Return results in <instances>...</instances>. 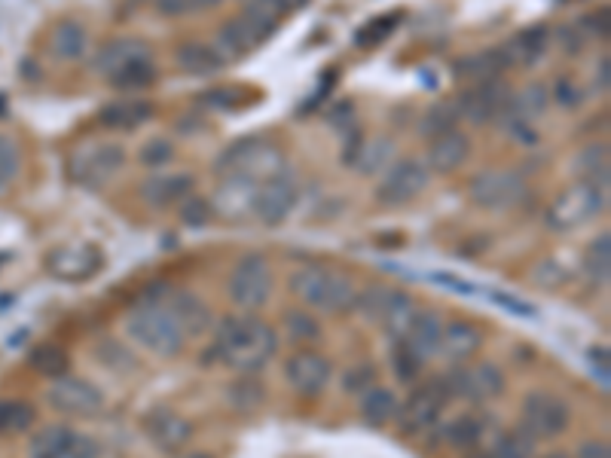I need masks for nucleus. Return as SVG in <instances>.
I'll use <instances>...</instances> for the list:
<instances>
[{
    "label": "nucleus",
    "mask_w": 611,
    "mask_h": 458,
    "mask_svg": "<svg viewBox=\"0 0 611 458\" xmlns=\"http://www.w3.org/2000/svg\"><path fill=\"white\" fill-rule=\"evenodd\" d=\"M279 349L275 330L254 315H227L214 327V355L239 373L263 370Z\"/></svg>",
    "instance_id": "obj_1"
},
{
    "label": "nucleus",
    "mask_w": 611,
    "mask_h": 458,
    "mask_svg": "<svg viewBox=\"0 0 611 458\" xmlns=\"http://www.w3.org/2000/svg\"><path fill=\"white\" fill-rule=\"evenodd\" d=\"M300 0H251V4L217 31V55L224 62L245 59L248 52L263 46L272 31L279 28L282 16L297 10Z\"/></svg>",
    "instance_id": "obj_2"
},
{
    "label": "nucleus",
    "mask_w": 611,
    "mask_h": 458,
    "mask_svg": "<svg viewBox=\"0 0 611 458\" xmlns=\"http://www.w3.org/2000/svg\"><path fill=\"white\" fill-rule=\"evenodd\" d=\"M126 333L135 346L156 358H178L187 346V336L165 309V303L156 300H141L129 315H126Z\"/></svg>",
    "instance_id": "obj_3"
},
{
    "label": "nucleus",
    "mask_w": 611,
    "mask_h": 458,
    "mask_svg": "<svg viewBox=\"0 0 611 458\" xmlns=\"http://www.w3.org/2000/svg\"><path fill=\"white\" fill-rule=\"evenodd\" d=\"M288 288L300 303H306L318 312H327V315H346L358 303L355 284L346 275L333 272L327 266H318V263L297 269L288 278Z\"/></svg>",
    "instance_id": "obj_4"
},
{
    "label": "nucleus",
    "mask_w": 611,
    "mask_h": 458,
    "mask_svg": "<svg viewBox=\"0 0 611 458\" xmlns=\"http://www.w3.org/2000/svg\"><path fill=\"white\" fill-rule=\"evenodd\" d=\"M602 208H605V187H599L596 181H575L557 193L544 220L553 233H569V229L590 223Z\"/></svg>",
    "instance_id": "obj_5"
},
{
    "label": "nucleus",
    "mask_w": 611,
    "mask_h": 458,
    "mask_svg": "<svg viewBox=\"0 0 611 458\" xmlns=\"http://www.w3.org/2000/svg\"><path fill=\"white\" fill-rule=\"evenodd\" d=\"M572 422V410L560 394L550 391H532L523 397L520 407V428L532 437V440H553L566 434Z\"/></svg>",
    "instance_id": "obj_6"
},
{
    "label": "nucleus",
    "mask_w": 611,
    "mask_h": 458,
    "mask_svg": "<svg viewBox=\"0 0 611 458\" xmlns=\"http://www.w3.org/2000/svg\"><path fill=\"white\" fill-rule=\"evenodd\" d=\"M272 297V266L263 254H245L236 266H233V275H230V300L251 312V309H260L266 306Z\"/></svg>",
    "instance_id": "obj_7"
},
{
    "label": "nucleus",
    "mask_w": 611,
    "mask_h": 458,
    "mask_svg": "<svg viewBox=\"0 0 611 458\" xmlns=\"http://www.w3.org/2000/svg\"><path fill=\"white\" fill-rule=\"evenodd\" d=\"M526 193H529L526 181L517 171H502V168L480 171L468 184V196L486 211H511L526 199Z\"/></svg>",
    "instance_id": "obj_8"
},
{
    "label": "nucleus",
    "mask_w": 611,
    "mask_h": 458,
    "mask_svg": "<svg viewBox=\"0 0 611 458\" xmlns=\"http://www.w3.org/2000/svg\"><path fill=\"white\" fill-rule=\"evenodd\" d=\"M450 391L443 385V379H431L419 388L410 391V397L404 400V407H398V428L404 434H422L428 428L437 425L440 413L447 410Z\"/></svg>",
    "instance_id": "obj_9"
},
{
    "label": "nucleus",
    "mask_w": 611,
    "mask_h": 458,
    "mask_svg": "<svg viewBox=\"0 0 611 458\" xmlns=\"http://www.w3.org/2000/svg\"><path fill=\"white\" fill-rule=\"evenodd\" d=\"M440 379L447 385L450 397H465L471 404H486V400L505 391V373L492 361H480L477 367H468V370H450Z\"/></svg>",
    "instance_id": "obj_10"
},
{
    "label": "nucleus",
    "mask_w": 611,
    "mask_h": 458,
    "mask_svg": "<svg viewBox=\"0 0 611 458\" xmlns=\"http://www.w3.org/2000/svg\"><path fill=\"white\" fill-rule=\"evenodd\" d=\"M428 190V168L416 159H404L385 171V178L376 184V202L385 208H401L419 199Z\"/></svg>",
    "instance_id": "obj_11"
},
{
    "label": "nucleus",
    "mask_w": 611,
    "mask_h": 458,
    "mask_svg": "<svg viewBox=\"0 0 611 458\" xmlns=\"http://www.w3.org/2000/svg\"><path fill=\"white\" fill-rule=\"evenodd\" d=\"M49 404L52 410H59L65 416L77 419H95L104 410V394L95 382L80 379V376H62L52 379L49 388Z\"/></svg>",
    "instance_id": "obj_12"
},
{
    "label": "nucleus",
    "mask_w": 611,
    "mask_h": 458,
    "mask_svg": "<svg viewBox=\"0 0 611 458\" xmlns=\"http://www.w3.org/2000/svg\"><path fill=\"white\" fill-rule=\"evenodd\" d=\"M297 181L285 171H275V175L263 178L257 187H254V199H251V214L257 220H263L266 226H275L282 223L294 205H297Z\"/></svg>",
    "instance_id": "obj_13"
},
{
    "label": "nucleus",
    "mask_w": 611,
    "mask_h": 458,
    "mask_svg": "<svg viewBox=\"0 0 611 458\" xmlns=\"http://www.w3.org/2000/svg\"><path fill=\"white\" fill-rule=\"evenodd\" d=\"M126 165V150L120 144H89L71 159V175L77 184L101 187Z\"/></svg>",
    "instance_id": "obj_14"
},
{
    "label": "nucleus",
    "mask_w": 611,
    "mask_h": 458,
    "mask_svg": "<svg viewBox=\"0 0 611 458\" xmlns=\"http://www.w3.org/2000/svg\"><path fill=\"white\" fill-rule=\"evenodd\" d=\"M101 266H104V257L89 242L62 245L46 257L49 275H55L59 281H89L101 272Z\"/></svg>",
    "instance_id": "obj_15"
},
{
    "label": "nucleus",
    "mask_w": 611,
    "mask_h": 458,
    "mask_svg": "<svg viewBox=\"0 0 611 458\" xmlns=\"http://www.w3.org/2000/svg\"><path fill=\"white\" fill-rule=\"evenodd\" d=\"M511 95L508 86L502 83V77L495 80H483V83H471V89H465L456 101L459 117L471 120V123H489L492 117H498L508 107Z\"/></svg>",
    "instance_id": "obj_16"
},
{
    "label": "nucleus",
    "mask_w": 611,
    "mask_h": 458,
    "mask_svg": "<svg viewBox=\"0 0 611 458\" xmlns=\"http://www.w3.org/2000/svg\"><path fill=\"white\" fill-rule=\"evenodd\" d=\"M333 367L321 352L300 349L285 361V379L300 397H318L330 385Z\"/></svg>",
    "instance_id": "obj_17"
},
{
    "label": "nucleus",
    "mask_w": 611,
    "mask_h": 458,
    "mask_svg": "<svg viewBox=\"0 0 611 458\" xmlns=\"http://www.w3.org/2000/svg\"><path fill=\"white\" fill-rule=\"evenodd\" d=\"M144 434L159 452H178L190 443L193 425L169 407H156L144 416Z\"/></svg>",
    "instance_id": "obj_18"
},
{
    "label": "nucleus",
    "mask_w": 611,
    "mask_h": 458,
    "mask_svg": "<svg viewBox=\"0 0 611 458\" xmlns=\"http://www.w3.org/2000/svg\"><path fill=\"white\" fill-rule=\"evenodd\" d=\"M162 303H165V309L172 312V318L178 321V327L184 330V336L190 339V336H202V333H208L211 330V324H214V318H211V309L196 297V294H190V291H172V288H165L162 291V297H159Z\"/></svg>",
    "instance_id": "obj_19"
},
{
    "label": "nucleus",
    "mask_w": 611,
    "mask_h": 458,
    "mask_svg": "<svg viewBox=\"0 0 611 458\" xmlns=\"http://www.w3.org/2000/svg\"><path fill=\"white\" fill-rule=\"evenodd\" d=\"M150 46L144 40H135V37H123V40H110L98 49L95 55V71L104 77V80H114L120 71H126L129 65H135L138 59H147Z\"/></svg>",
    "instance_id": "obj_20"
},
{
    "label": "nucleus",
    "mask_w": 611,
    "mask_h": 458,
    "mask_svg": "<svg viewBox=\"0 0 611 458\" xmlns=\"http://www.w3.org/2000/svg\"><path fill=\"white\" fill-rule=\"evenodd\" d=\"M468 156H471V138L459 129H450V132L431 138L425 168L440 171V175H450V171H456L468 162Z\"/></svg>",
    "instance_id": "obj_21"
},
{
    "label": "nucleus",
    "mask_w": 611,
    "mask_h": 458,
    "mask_svg": "<svg viewBox=\"0 0 611 458\" xmlns=\"http://www.w3.org/2000/svg\"><path fill=\"white\" fill-rule=\"evenodd\" d=\"M483 346V333L477 324L471 321H450V324H443L440 330V349L437 355H447L453 364H462L468 358H474Z\"/></svg>",
    "instance_id": "obj_22"
},
{
    "label": "nucleus",
    "mask_w": 611,
    "mask_h": 458,
    "mask_svg": "<svg viewBox=\"0 0 611 458\" xmlns=\"http://www.w3.org/2000/svg\"><path fill=\"white\" fill-rule=\"evenodd\" d=\"M416 312H419V309H416V303H413L410 294L388 288V294H385V300H382L379 315H376L373 324H379V327L385 330V336H392V339L398 342V339H404V333H407V327L413 324Z\"/></svg>",
    "instance_id": "obj_23"
},
{
    "label": "nucleus",
    "mask_w": 611,
    "mask_h": 458,
    "mask_svg": "<svg viewBox=\"0 0 611 458\" xmlns=\"http://www.w3.org/2000/svg\"><path fill=\"white\" fill-rule=\"evenodd\" d=\"M193 193V175H153L141 184V199L153 208H169Z\"/></svg>",
    "instance_id": "obj_24"
},
{
    "label": "nucleus",
    "mask_w": 611,
    "mask_h": 458,
    "mask_svg": "<svg viewBox=\"0 0 611 458\" xmlns=\"http://www.w3.org/2000/svg\"><path fill=\"white\" fill-rule=\"evenodd\" d=\"M153 117V104L150 101H114V104H104L98 110V123L107 129H117V132H129L144 126Z\"/></svg>",
    "instance_id": "obj_25"
},
{
    "label": "nucleus",
    "mask_w": 611,
    "mask_h": 458,
    "mask_svg": "<svg viewBox=\"0 0 611 458\" xmlns=\"http://www.w3.org/2000/svg\"><path fill=\"white\" fill-rule=\"evenodd\" d=\"M440 330H443V321L437 318V312H416V318L407 327L401 342H404V346H410L422 361H428L440 349Z\"/></svg>",
    "instance_id": "obj_26"
},
{
    "label": "nucleus",
    "mask_w": 611,
    "mask_h": 458,
    "mask_svg": "<svg viewBox=\"0 0 611 458\" xmlns=\"http://www.w3.org/2000/svg\"><path fill=\"white\" fill-rule=\"evenodd\" d=\"M358 410L364 416V422H370L373 428H382L388 425L395 416H398V407H401V400L392 388H382V385H370L364 394H358Z\"/></svg>",
    "instance_id": "obj_27"
},
{
    "label": "nucleus",
    "mask_w": 611,
    "mask_h": 458,
    "mask_svg": "<svg viewBox=\"0 0 611 458\" xmlns=\"http://www.w3.org/2000/svg\"><path fill=\"white\" fill-rule=\"evenodd\" d=\"M508 55L505 49H486L480 55H465L456 65V74L468 83H483V80H495L502 77V71L508 68Z\"/></svg>",
    "instance_id": "obj_28"
},
{
    "label": "nucleus",
    "mask_w": 611,
    "mask_h": 458,
    "mask_svg": "<svg viewBox=\"0 0 611 458\" xmlns=\"http://www.w3.org/2000/svg\"><path fill=\"white\" fill-rule=\"evenodd\" d=\"M71 440H74V431L68 425H62V422L46 425L34 434L28 455L31 458H68Z\"/></svg>",
    "instance_id": "obj_29"
},
{
    "label": "nucleus",
    "mask_w": 611,
    "mask_h": 458,
    "mask_svg": "<svg viewBox=\"0 0 611 458\" xmlns=\"http://www.w3.org/2000/svg\"><path fill=\"white\" fill-rule=\"evenodd\" d=\"M550 43V34L547 28H529V31H520L508 46H505V55L511 65H535L544 49Z\"/></svg>",
    "instance_id": "obj_30"
},
{
    "label": "nucleus",
    "mask_w": 611,
    "mask_h": 458,
    "mask_svg": "<svg viewBox=\"0 0 611 458\" xmlns=\"http://www.w3.org/2000/svg\"><path fill=\"white\" fill-rule=\"evenodd\" d=\"M227 62L220 59L214 46H205V43H184L178 49V68L187 71V74H199V77H208V74H217Z\"/></svg>",
    "instance_id": "obj_31"
},
{
    "label": "nucleus",
    "mask_w": 611,
    "mask_h": 458,
    "mask_svg": "<svg viewBox=\"0 0 611 458\" xmlns=\"http://www.w3.org/2000/svg\"><path fill=\"white\" fill-rule=\"evenodd\" d=\"M28 361H31V367L40 376H49V379H62L71 370V355L62 346H52V342H43V346H37L28 355Z\"/></svg>",
    "instance_id": "obj_32"
},
{
    "label": "nucleus",
    "mask_w": 611,
    "mask_h": 458,
    "mask_svg": "<svg viewBox=\"0 0 611 458\" xmlns=\"http://www.w3.org/2000/svg\"><path fill=\"white\" fill-rule=\"evenodd\" d=\"M547 104H550V92H547L541 83H532V86H526L517 98H511L505 110H514V113H517V120L526 123V120L541 117V113L547 110Z\"/></svg>",
    "instance_id": "obj_33"
},
{
    "label": "nucleus",
    "mask_w": 611,
    "mask_h": 458,
    "mask_svg": "<svg viewBox=\"0 0 611 458\" xmlns=\"http://www.w3.org/2000/svg\"><path fill=\"white\" fill-rule=\"evenodd\" d=\"M110 86H117L123 92H138V89H147L156 83V65H153V55L147 59H138L135 65H129L126 71H120L114 80H107Z\"/></svg>",
    "instance_id": "obj_34"
},
{
    "label": "nucleus",
    "mask_w": 611,
    "mask_h": 458,
    "mask_svg": "<svg viewBox=\"0 0 611 458\" xmlns=\"http://www.w3.org/2000/svg\"><path fill=\"white\" fill-rule=\"evenodd\" d=\"M83 46H86V31L77 22H62L59 31L52 34V52L59 55V59H68V62L80 59Z\"/></svg>",
    "instance_id": "obj_35"
},
{
    "label": "nucleus",
    "mask_w": 611,
    "mask_h": 458,
    "mask_svg": "<svg viewBox=\"0 0 611 458\" xmlns=\"http://www.w3.org/2000/svg\"><path fill=\"white\" fill-rule=\"evenodd\" d=\"M480 437H483V419L474 416V413L456 416L450 422V428H447V443L456 446V449H471V446L480 443Z\"/></svg>",
    "instance_id": "obj_36"
},
{
    "label": "nucleus",
    "mask_w": 611,
    "mask_h": 458,
    "mask_svg": "<svg viewBox=\"0 0 611 458\" xmlns=\"http://www.w3.org/2000/svg\"><path fill=\"white\" fill-rule=\"evenodd\" d=\"M22 175V150L13 138L0 135V196H4Z\"/></svg>",
    "instance_id": "obj_37"
},
{
    "label": "nucleus",
    "mask_w": 611,
    "mask_h": 458,
    "mask_svg": "<svg viewBox=\"0 0 611 458\" xmlns=\"http://www.w3.org/2000/svg\"><path fill=\"white\" fill-rule=\"evenodd\" d=\"M587 275L596 281V284H605L608 281V272H611V236L608 233H599L590 248H587Z\"/></svg>",
    "instance_id": "obj_38"
},
{
    "label": "nucleus",
    "mask_w": 611,
    "mask_h": 458,
    "mask_svg": "<svg viewBox=\"0 0 611 458\" xmlns=\"http://www.w3.org/2000/svg\"><path fill=\"white\" fill-rule=\"evenodd\" d=\"M37 413L31 404L25 400H0V431L10 434V431H28L34 425Z\"/></svg>",
    "instance_id": "obj_39"
},
{
    "label": "nucleus",
    "mask_w": 611,
    "mask_h": 458,
    "mask_svg": "<svg viewBox=\"0 0 611 458\" xmlns=\"http://www.w3.org/2000/svg\"><path fill=\"white\" fill-rule=\"evenodd\" d=\"M532 455H535V440L523 428L505 431L492 446V458H532Z\"/></svg>",
    "instance_id": "obj_40"
},
{
    "label": "nucleus",
    "mask_w": 611,
    "mask_h": 458,
    "mask_svg": "<svg viewBox=\"0 0 611 458\" xmlns=\"http://www.w3.org/2000/svg\"><path fill=\"white\" fill-rule=\"evenodd\" d=\"M456 120H459L456 104H434V107L425 113V120H422V126H419V135H422V138H437V135H443V132L456 129Z\"/></svg>",
    "instance_id": "obj_41"
},
{
    "label": "nucleus",
    "mask_w": 611,
    "mask_h": 458,
    "mask_svg": "<svg viewBox=\"0 0 611 458\" xmlns=\"http://www.w3.org/2000/svg\"><path fill=\"white\" fill-rule=\"evenodd\" d=\"M285 327H288V336L294 342H315L321 336V327L318 321L306 312V309H291L285 315Z\"/></svg>",
    "instance_id": "obj_42"
},
{
    "label": "nucleus",
    "mask_w": 611,
    "mask_h": 458,
    "mask_svg": "<svg viewBox=\"0 0 611 458\" xmlns=\"http://www.w3.org/2000/svg\"><path fill=\"white\" fill-rule=\"evenodd\" d=\"M263 385L257 379H239L233 388H230V407L236 410H257L263 404Z\"/></svg>",
    "instance_id": "obj_43"
},
{
    "label": "nucleus",
    "mask_w": 611,
    "mask_h": 458,
    "mask_svg": "<svg viewBox=\"0 0 611 458\" xmlns=\"http://www.w3.org/2000/svg\"><path fill=\"white\" fill-rule=\"evenodd\" d=\"M392 364H395V376H398L401 382H413L416 376H422V367H425V361H422L410 346H404L401 339H398V346H395Z\"/></svg>",
    "instance_id": "obj_44"
},
{
    "label": "nucleus",
    "mask_w": 611,
    "mask_h": 458,
    "mask_svg": "<svg viewBox=\"0 0 611 458\" xmlns=\"http://www.w3.org/2000/svg\"><path fill=\"white\" fill-rule=\"evenodd\" d=\"M220 0H156V13L162 16H190V13H202L208 7H217Z\"/></svg>",
    "instance_id": "obj_45"
},
{
    "label": "nucleus",
    "mask_w": 611,
    "mask_h": 458,
    "mask_svg": "<svg viewBox=\"0 0 611 458\" xmlns=\"http://www.w3.org/2000/svg\"><path fill=\"white\" fill-rule=\"evenodd\" d=\"M172 156H175V147H172L169 138H150V141L138 150V159H141L144 165H150V168H159V165H165V162H172Z\"/></svg>",
    "instance_id": "obj_46"
},
{
    "label": "nucleus",
    "mask_w": 611,
    "mask_h": 458,
    "mask_svg": "<svg viewBox=\"0 0 611 458\" xmlns=\"http://www.w3.org/2000/svg\"><path fill=\"white\" fill-rule=\"evenodd\" d=\"M370 385H376V367L373 364H355V367H349L346 370V376H343V388L349 391V394H364Z\"/></svg>",
    "instance_id": "obj_47"
},
{
    "label": "nucleus",
    "mask_w": 611,
    "mask_h": 458,
    "mask_svg": "<svg viewBox=\"0 0 611 458\" xmlns=\"http://www.w3.org/2000/svg\"><path fill=\"white\" fill-rule=\"evenodd\" d=\"M208 217H211V202H205V199H187L181 208V220L190 226H202Z\"/></svg>",
    "instance_id": "obj_48"
},
{
    "label": "nucleus",
    "mask_w": 611,
    "mask_h": 458,
    "mask_svg": "<svg viewBox=\"0 0 611 458\" xmlns=\"http://www.w3.org/2000/svg\"><path fill=\"white\" fill-rule=\"evenodd\" d=\"M95 455H98V443H95L92 437L74 434L71 449H68V458H95Z\"/></svg>",
    "instance_id": "obj_49"
},
{
    "label": "nucleus",
    "mask_w": 611,
    "mask_h": 458,
    "mask_svg": "<svg viewBox=\"0 0 611 458\" xmlns=\"http://www.w3.org/2000/svg\"><path fill=\"white\" fill-rule=\"evenodd\" d=\"M575 458H611V449L605 440H587L578 446V455Z\"/></svg>",
    "instance_id": "obj_50"
},
{
    "label": "nucleus",
    "mask_w": 611,
    "mask_h": 458,
    "mask_svg": "<svg viewBox=\"0 0 611 458\" xmlns=\"http://www.w3.org/2000/svg\"><path fill=\"white\" fill-rule=\"evenodd\" d=\"M181 458H211L208 452H187V455H181Z\"/></svg>",
    "instance_id": "obj_51"
},
{
    "label": "nucleus",
    "mask_w": 611,
    "mask_h": 458,
    "mask_svg": "<svg viewBox=\"0 0 611 458\" xmlns=\"http://www.w3.org/2000/svg\"><path fill=\"white\" fill-rule=\"evenodd\" d=\"M544 458H569V455H566V452H547Z\"/></svg>",
    "instance_id": "obj_52"
}]
</instances>
